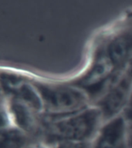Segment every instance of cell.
I'll return each instance as SVG.
<instances>
[{"mask_svg": "<svg viewBox=\"0 0 132 148\" xmlns=\"http://www.w3.org/2000/svg\"><path fill=\"white\" fill-rule=\"evenodd\" d=\"M30 81L40 97L45 117L64 116L92 105L85 92L67 82L51 83L37 79Z\"/></svg>", "mask_w": 132, "mask_h": 148, "instance_id": "3957f363", "label": "cell"}, {"mask_svg": "<svg viewBox=\"0 0 132 148\" xmlns=\"http://www.w3.org/2000/svg\"><path fill=\"white\" fill-rule=\"evenodd\" d=\"M28 148H54L53 147L46 145L43 143H36V144H33V145L30 146Z\"/></svg>", "mask_w": 132, "mask_h": 148, "instance_id": "9c48e42d", "label": "cell"}, {"mask_svg": "<svg viewBox=\"0 0 132 148\" xmlns=\"http://www.w3.org/2000/svg\"><path fill=\"white\" fill-rule=\"evenodd\" d=\"M103 123L101 112L94 105L64 116L48 118L43 115L40 143L54 147L67 141L90 142Z\"/></svg>", "mask_w": 132, "mask_h": 148, "instance_id": "7a4b0ae2", "label": "cell"}, {"mask_svg": "<svg viewBox=\"0 0 132 148\" xmlns=\"http://www.w3.org/2000/svg\"><path fill=\"white\" fill-rule=\"evenodd\" d=\"M132 91V58L115 83L94 106L99 108L104 123L121 114Z\"/></svg>", "mask_w": 132, "mask_h": 148, "instance_id": "277c9868", "label": "cell"}, {"mask_svg": "<svg viewBox=\"0 0 132 148\" xmlns=\"http://www.w3.org/2000/svg\"><path fill=\"white\" fill-rule=\"evenodd\" d=\"M121 114L126 122L128 142H129L130 147L132 148V91Z\"/></svg>", "mask_w": 132, "mask_h": 148, "instance_id": "52a82bcc", "label": "cell"}, {"mask_svg": "<svg viewBox=\"0 0 132 148\" xmlns=\"http://www.w3.org/2000/svg\"><path fill=\"white\" fill-rule=\"evenodd\" d=\"M54 148H91V141H67L58 143Z\"/></svg>", "mask_w": 132, "mask_h": 148, "instance_id": "ba28073f", "label": "cell"}, {"mask_svg": "<svg viewBox=\"0 0 132 148\" xmlns=\"http://www.w3.org/2000/svg\"><path fill=\"white\" fill-rule=\"evenodd\" d=\"M39 143L36 139L11 124L2 126L0 148H28Z\"/></svg>", "mask_w": 132, "mask_h": 148, "instance_id": "8992f818", "label": "cell"}, {"mask_svg": "<svg viewBox=\"0 0 132 148\" xmlns=\"http://www.w3.org/2000/svg\"><path fill=\"white\" fill-rule=\"evenodd\" d=\"M132 58V18L99 38L88 64L67 83L80 89L94 104L115 83Z\"/></svg>", "mask_w": 132, "mask_h": 148, "instance_id": "6da1fadb", "label": "cell"}, {"mask_svg": "<svg viewBox=\"0 0 132 148\" xmlns=\"http://www.w3.org/2000/svg\"><path fill=\"white\" fill-rule=\"evenodd\" d=\"M91 148H131L122 114L103 123L91 141Z\"/></svg>", "mask_w": 132, "mask_h": 148, "instance_id": "5b68a950", "label": "cell"}]
</instances>
